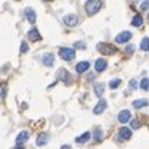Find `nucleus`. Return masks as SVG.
Returning a JSON list of instances; mask_svg holds the SVG:
<instances>
[{
    "mask_svg": "<svg viewBox=\"0 0 149 149\" xmlns=\"http://www.w3.org/2000/svg\"><path fill=\"white\" fill-rule=\"evenodd\" d=\"M133 50H134V46H132V45H129V46H127V49H125V52L129 53V55L133 53Z\"/></svg>",
    "mask_w": 149,
    "mask_h": 149,
    "instance_id": "27",
    "label": "nucleus"
},
{
    "mask_svg": "<svg viewBox=\"0 0 149 149\" xmlns=\"http://www.w3.org/2000/svg\"><path fill=\"white\" fill-rule=\"evenodd\" d=\"M59 56L63 61H71L75 56V49H72V47H62L59 50Z\"/></svg>",
    "mask_w": 149,
    "mask_h": 149,
    "instance_id": "2",
    "label": "nucleus"
},
{
    "mask_svg": "<svg viewBox=\"0 0 149 149\" xmlns=\"http://www.w3.org/2000/svg\"><path fill=\"white\" fill-rule=\"evenodd\" d=\"M58 77H59L61 80H63V78H65V81H70V74H68V71H67V70H59V72H58Z\"/></svg>",
    "mask_w": 149,
    "mask_h": 149,
    "instance_id": "20",
    "label": "nucleus"
},
{
    "mask_svg": "<svg viewBox=\"0 0 149 149\" xmlns=\"http://www.w3.org/2000/svg\"><path fill=\"white\" fill-rule=\"evenodd\" d=\"M25 16H27V19L30 21L31 24L36 22V12H34V9H31V8L25 9Z\"/></svg>",
    "mask_w": 149,
    "mask_h": 149,
    "instance_id": "14",
    "label": "nucleus"
},
{
    "mask_svg": "<svg viewBox=\"0 0 149 149\" xmlns=\"http://www.w3.org/2000/svg\"><path fill=\"white\" fill-rule=\"evenodd\" d=\"M148 19H149V15H148Z\"/></svg>",
    "mask_w": 149,
    "mask_h": 149,
    "instance_id": "33",
    "label": "nucleus"
},
{
    "mask_svg": "<svg viewBox=\"0 0 149 149\" xmlns=\"http://www.w3.org/2000/svg\"><path fill=\"white\" fill-rule=\"evenodd\" d=\"M143 24V18L140 16V15H136L134 18H133V21H132V25L133 27H140Z\"/></svg>",
    "mask_w": 149,
    "mask_h": 149,
    "instance_id": "19",
    "label": "nucleus"
},
{
    "mask_svg": "<svg viewBox=\"0 0 149 149\" xmlns=\"http://www.w3.org/2000/svg\"><path fill=\"white\" fill-rule=\"evenodd\" d=\"M89 139H90V133L86 132V133H83L81 136H78V137L75 139V142H77V143H86V142H89Z\"/></svg>",
    "mask_w": 149,
    "mask_h": 149,
    "instance_id": "17",
    "label": "nucleus"
},
{
    "mask_svg": "<svg viewBox=\"0 0 149 149\" xmlns=\"http://www.w3.org/2000/svg\"><path fill=\"white\" fill-rule=\"evenodd\" d=\"M140 47H142L143 50H149V38H148V37H145V38L140 41Z\"/></svg>",
    "mask_w": 149,
    "mask_h": 149,
    "instance_id": "23",
    "label": "nucleus"
},
{
    "mask_svg": "<svg viewBox=\"0 0 149 149\" xmlns=\"http://www.w3.org/2000/svg\"><path fill=\"white\" fill-rule=\"evenodd\" d=\"M132 137V130L127 129V127H123V129H120V136L118 139H123V140H129Z\"/></svg>",
    "mask_w": 149,
    "mask_h": 149,
    "instance_id": "9",
    "label": "nucleus"
},
{
    "mask_svg": "<svg viewBox=\"0 0 149 149\" xmlns=\"http://www.w3.org/2000/svg\"><path fill=\"white\" fill-rule=\"evenodd\" d=\"M27 50H28V47H27V41H22V43H21V52L25 53Z\"/></svg>",
    "mask_w": 149,
    "mask_h": 149,
    "instance_id": "26",
    "label": "nucleus"
},
{
    "mask_svg": "<svg viewBox=\"0 0 149 149\" xmlns=\"http://www.w3.org/2000/svg\"><path fill=\"white\" fill-rule=\"evenodd\" d=\"M149 105V100L148 99H137L133 102V106L134 108H143V106H148Z\"/></svg>",
    "mask_w": 149,
    "mask_h": 149,
    "instance_id": "16",
    "label": "nucleus"
},
{
    "mask_svg": "<svg viewBox=\"0 0 149 149\" xmlns=\"http://www.w3.org/2000/svg\"><path fill=\"white\" fill-rule=\"evenodd\" d=\"M75 46H78L80 49H84V43H81V41H80V43H75Z\"/></svg>",
    "mask_w": 149,
    "mask_h": 149,
    "instance_id": "30",
    "label": "nucleus"
},
{
    "mask_svg": "<svg viewBox=\"0 0 149 149\" xmlns=\"http://www.w3.org/2000/svg\"><path fill=\"white\" fill-rule=\"evenodd\" d=\"M102 137H103V132H102L100 129L95 130V134H93V140H95V142H99V140H100Z\"/></svg>",
    "mask_w": 149,
    "mask_h": 149,
    "instance_id": "22",
    "label": "nucleus"
},
{
    "mask_svg": "<svg viewBox=\"0 0 149 149\" xmlns=\"http://www.w3.org/2000/svg\"><path fill=\"white\" fill-rule=\"evenodd\" d=\"M61 149H71V146H68V145H65V146H61Z\"/></svg>",
    "mask_w": 149,
    "mask_h": 149,
    "instance_id": "31",
    "label": "nucleus"
},
{
    "mask_svg": "<svg viewBox=\"0 0 149 149\" xmlns=\"http://www.w3.org/2000/svg\"><path fill=\"white\" fill-rule=\"evenodd\" d=\"M53 62H55V58H53L52 53H45L43 55V63H45L46 67H52Z\"/></svg>",
    "mask_w": 149,
    "mask_h": 149,
    "instance_id": "12",
    "label": "nucleus"
},
{
    "mask_svg": "<svg viewBox=\"0 0 149 149\" xmlns=\"http://www.w3.org/2000/svg\"><path fill=\"white\" fill-rule=\"evenodd\" d=\"M140 89L145 92H149V78H143L140 81Z\"/></svg>",
    "mask_w": 149,
    "mask_h": 149,
    "instance_id": "21",
    "label": "nucleus"
},
{
    "mask_svg": "<svg viewBox=\"0 0 149 149\" xmlns=\"http://www.w3.org/2000/svg\"><path fill=\"white\" fill-rule=\"evenodd\" d=\"M100 6H102V3L99 2V0H89V2L86 3V12H87V15H95L96 12H99V9H100Z\"/></svg>",
    "mask_w": 149,
    "mask_h": 149,
    "instance_id": "1",
    "label": "nucleus"
},
{
    "mask_svg": "<svg viewBox=\"0 0 149 149\" xmlns=\"http://www.w3.org/2000/svg\"><path fill=\"white\" fill-rule=\"evenodd\" d=\"M130 118H132V112L129 109H123L118 114V121L120 123H127V121H130Z\"/></svg>",
    "mask_w": 149,
    "mask_h": 149,
    "instance_id": "7",
    "label": "nucleus"
},
{
    "mask_svg": "<svg viewBox=\"0 0 149 149\" xmlns=\"http://www.w3.org/2000/svg\"><path fill=\"white\" fill-rule=\"evenodd\" d=\"M130 38H132V33L130 31H123V33H120L115 37V41H117V43H127Z\"/></svg>",
    "mask_w": 149,
    "mask_h": 149,
    "instance_id": "4",
    "label": "nucleus"
},
{
    "mask_svg": "<svg viewBox=\"0 0 149 149\" xmlns=\"http://www.w3.org/2000/svg\"><path fill=\"white\" fill-rule=\"evenodd\" d=\"M77 22H78L77 15H67V16H63V24H67L68 27H74V25H77Z\"/></svg>",
    "mask_w": 149,
    "mask_h": 149,
    "instance_id": "5",
    "label": "nucleus"
},
{
    "mask_svg": "<svg viewBox=\"0 0 149 149\" xmlns=\"http://www.w3.org/2000/svg\"><path fill=\"white\" fill-rule=\"evenodd\" d=\"M97 50L100 53H103V55H112V53H115L117 49L112 45H108V43H99L97 45Z\"/></svg>",
    "mask_w": 149,
    "mask_h": 149,
    "instance_id": "3",
    "label": "nucleus"
},
{
    "mask_svg": "<svg viewBox=\"0 0 149 149\" xmlns=\"http://www.w3.org/2000/svg\"><path fill=\"white\" fill-rule=\"evenodd\" d=\"M89 68H90V63H89L87 61H84V62H78V63H77V67H75V71L81 74V72H86V71H87Z\"/></svg>",
    "mask_w": 149,
    "mask_h": 149,
    "instance_id": "10",
    "label": "nucleus"
},
{
    "mask_svg": "<svg viewBox=\"0 0 149 149\" xmlns=\"http://www.w3.org/2000/svg\"><path fill=\"white\" fill-rule=\"evenodd\" d=\"M103 90H105L103 83H95V93H96L97 96H102V95H103Z\"/></svg>",
    "mask_w": 149,
    "mask_h": 149,
    "instance_id": "18",
    "label": "nucleus"
},
{
    "mask_svg": "<svg viewBox=\"0 0 149 149\" xmlns=\"http://www.w3.org/2000/svg\"><path fill=\"white\" fill-rule=\"evenodd\" d=\"M106 61L105 59H97L96 62H95V70L97 71V72H102V71H105V68H106Z\"/></svg>",
    "mask_w": 149,
    "mask_h": 149,
    "instance_id": "11",
    "label": "nucleus"
},
{
    "mask_svg": "<svg viewBox=\"0 0 149 149\" xmlns=\"http://www.w3.org/2000/svg\"><path fill=\"white\" fill-rule=\"evenodd\" d=\"M106 109V100L105 99H100L99 102H97V105L95 106V109H93V112L97 115V114H102L103 111Z\"/></svg>",
    "mask_w": 149,
    "mask_h": 149,
    "instance_id": "8",
    "label": "nucleus"
},
{
    "mask_svg": "<svg viewBox=\"0 0 149 149\" xmlns=\"http://www.w3.org/2000/svg\"><path fill=\"white\" fill-rule=\"evenodd\" d=\"M28 137H30V133L28 132H21L18 136H16V146H22L24 145V142L25 140H28Z\"/></svg>",
    "mask_w": 149,
    "mask_h": 149,
    "instance_id": "6",
    "label": "nucleus"
},
{
    "mask_svg": "<svg viewBox=\"0 0 149 149\" xmlns=\"http://www.w3.org/2000/svg\"><path fill=\"white\" fill-rule=\"evenodd\" d=\"M28 38H30L31 41H38V40H40V33H38L36 28H33L31 31H28Z\"/></svg>",
    "mask_w": 149,
    "mask_h": 149,
    "instance_id": "15",
    "label": "nucleus"
},
{
    "mask_svg": "<svg viewBox=\"0 0 149 149\" xmlns=\"http://www.w3.org/2000/svg\"><path fill=\"white\" fill-rule=\"evenodd\" d=\"M49 140V134L47 133H41L38 137H37V146H45Z\"/></svg>",
    "mask_w": 149,
    "mask_h": 149,
    "instance_id": "13",
    "label": "nucleus"
},
{
    "mask_svg": "<svg viewBox=\"0 0 149 149\" xmlns=\"http://www.w3.org/2000/svg\"><path fill=\"white\" fill-rule=\"evenodd\" d=\"M130 89H137V81L136 80H132L130 81Z\"/></svg>",
    "mask_w": 149,
    "mask_h": 149,
    "instance_id": "28",
    "label": "nucleus"
},
{
    "mask_svg": "<svg viewBox=\"0 0 149 149\" xmlns=\"http://www.w3.org/2000/svg\"><path fill=\"white\" fill-rule=\"evenodd\" d=\"M140 8H142V10H146V9H149V2H143V3L140 5Z\"/></svg>",
    "mask_w": 149,
    "mask_h": 149,
    "instance_id": "29",
    "label": "nucleus"
},
{
    "mask_svg": "<svg viewBox=\"0 0 149 149\" xmlns=\"http://www.w3.org/2000/svg\"><path fill=\"white\" fill-rule=\"evenodd\" d=\"M140 125H142V124H140L139 120H133V121H132V129H140Z\"/></svg>",
    "mask_w": 149,
    "mask_h": 149,
    "instance_id": "25",
    "label": "nucleus"
},
{
    "mask_svg": "<svg viewBox=\"0 0 149 149\" xmlns=\"http://www.w3.org/2000/svg\"><path fill=\"white\" fill-rule=\"evenodd\" d=\"M16 149H24V146H16Z\"/></svg>",
    "mask_w": 149,
    "mask_h": 149,
    "instance_id": "32",
    "label": "nucleus"
},
{
    "mask_svg": "<svg viewBox=\"0 0 149 149\" xmlns=\"http://www.w3.org/2000/svg\"><path fill=\"white\" fill-rule=\"evenodd\" d=\"M121 84V80L120 78H115V80H111V83H109V89H117L118 86Z\"/></svg>",
    "mask_w": 149,
    "mask_h": 149,
    "instance_id": "24",
    "label": "nucleus"
}]
</instances>
